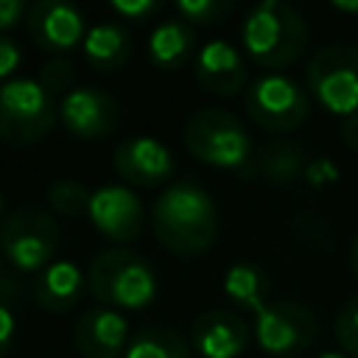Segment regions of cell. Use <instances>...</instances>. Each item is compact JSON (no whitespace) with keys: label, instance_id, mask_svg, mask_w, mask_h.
I'll return each mask as SVG.
<instances>
[{"label":"cell","instance_id":"1","mask_svg":"<svg viewBox=\"0 0 358 358\" xmlns=\"http://www.w3.org/2000/svg\"><path fill=\"white\" fill-rule=\"evenodd\" d=\"M148 221L157 241L182 257L207 252L218 235V210L213 196L187 179L168 185L157 196Z\"/></svg>","mask_w":358,"mask_h":358},{"label":"cell","instance_id":"2","mask_svg":"<svg viewBox=\"0 0 358 358\" xmlns=\"http://www.w3.org/2000/svg\"><path fill=\"white\" fill-rule=\"evenodd\" d=\"M241 45L266 70L291 67L308 48V20L285 0H263L241 22Z\"/></svg>","mask_w":358,"mask_h":358},{"label":"cell","instance_id":"3","mask_svg":"<svg viewBox=\"0 0 358 358\" xmlns=\"http://www.w3.org/2000/svg\"><path fill=\"white\" fill-rule=\"evenodd\" d=\"M87 285L92 296L112 310H140L157 296V277L148 260L126 246L101 249L90 263Z\"/></svg>","mask_w":358,"mask_h":358},{"label":"cell","instance_id":"4","mask_svg":"<svg viewBox=\"0 0 358 358\" xmlns=\"http://www.w3.org/2000/svg\"><path fill=\"white\" fill-rule=\"evenodd\" d=\"M185 148L213 168H243L252 159V137L238 115L221 106H204L185 123Z\"/></svg>","mask_w":358,"mask_h":358},{"label":"cell","instance_id":"5","mask_svg":"<svg viewBox=\"0 0 358 358\" xmlns=\"http://www.w3.org/2000/svg\"><path fill=\"white\" fill-rule=\"evenodd\" d=\"M56 98L34 78H8L0 84V140L11 145L39 143L56 123Z\"/></svg>","mask_w":358,"mask_h":358},{"label":"cell","instance_id":"6","mask_svg":"<svg viewBox=\"0 0 358 358\" xmlns=\"http://www.w3.org/2000/svg\"><path fill=\"white\" fill-rule=\"evenodd\" d=\"M0 246L6 260L17 271L39 274L53 263V255L59 249L56 218L39 207H17L0 224Z\"/></svg>","mask_w":358,"mask_h":358},{"label":"cell","instance_id":"7","mask_svg":"<svg viewBox=\"0 0 358 358\" xmlns=\"http://www.w3.org/2000/svg\"><path fill=\"white\" fill-rule=\"evenodd\" d=\"M308 90L338 117L358 112V48L333 42L316 50L308 64Z\"/></svg>","mask_w":358,"mask_h":358},{"label":"cell","instance_id":"8","mask_svg":"<svg viewBox=\"0 0 358 358\" xmlns=\"http://www.w3.org/2000/svg\"><path fill=\"white\" fill-rule=\"evenodd\" d=\"M246 115L266 131H294L308 120V92L282 73H266L246 87Z\"/></svg>","mask_w":358,"mask_h":358},{"label":"cell","instance_id":"9","mask_svg":"<svg viewBox=\"0 0 358 358\" xmlns=\"http://www.w3.org/2000/svg\"><path fill=\"white\" fill-rule=\"evenodd\" d=\"M252 333L260 344L263 352L274 358L296 355L308 350L316 336H319V319L308 305L291 302V299H277L263 305L255 313Z\"/></svg>","mask_w":358,"mask_h":358},{"label":"cell","instance_id":"10","mask_svg":"<svg viewBox=\"0 0 358 358\" xmlns=\"http://www.w3.org/2000/svg\"><path fill=\"white\" fill-rule=\"evenodd\" d=\"M87 215L101 235H106L109 241H117V243L137 241L145 227L143 201L126 185H103V187L92 190Z\"/></svg>","mask_w":358,"mask_h":358},{"label":"cell","instance_id":"11","mask_svg":"<svg viewBox=\"0 0 358 358\" xmlns=\"http://www.w3.org/2000/svg\"><path fill=\"white\" fill-rule=\"evenodd\" d=\"M59 120L81 140H103L120 126V106L98 87H76L59 101Z\"/></svg>","mask_w":358,"mask_h":358},{"label":"cell","instance_id":"12","mask_svg":"<svg viewBox=\"0 0 358 358\" xmlns=\"http://www.w3.org/2000/svg\"><path fill=\"white\" fill-rule=\"evenodd\" d=\"M115 171L126 185L134 187H157L168 182L173 171V154L171 148L148 134H134L117 143L115 148Z\"/></svg>","mask_w":358,"mask_h":358},{"label":"cell","instance_id":"13","mask_svg":"<svg viewBox=\"0 0 358 358\" xmlns=\"http://www.w3.org/2000/svg\"><path fill=\"white\" fill-rule=\"evenodd\" d=\"M28 36L42 48L53 53H64L84 42V17L76 6L62 0H39L25 14Z\"/></svg>","mask_w":358,"mask_h":358},{"label":"cell","instance_id":"14","mask_svg":"<svg viewBox=\"0 0 358 358\" xmlns=\"http://www.w3.org/2000/svg\"><path fill=\"white\" fill-rule=\"evenodd\" d=\"M249 344V327L235 310L213 308L193 319L190 347L201 358H235Z\"/></svg>","mask_w":358,"mask_h":358},{"label":"cell","instance_id":"15","mask_svg":"<svg viewBox=\"0 0 358 358\" xmlns=\"http://www.w3.org/2000/svg\"><path fill=\"white\" fill-rule=\"evenodd\" d=\"M193 70H196L199 84L207 92L224 95V98L246 90V81H249V70H246L241 50L224 39H213V42L201 45L196 50Z\"/></svg>","mask_w":358,"mask_h":358},{"label":"cell","instance_id":"16","mask_svg":"<svg viewBox=\"0 0 358 358\" xmlns=\"http://www.w3.org/2000/svg\"><path fill=\"white\" fill-rule=\"evenodd\" d=\"M73 341L84 358H120L129 347V322L112 308H90L76 319Z\"/></svg>","mask_w":358,"mask_h":358},{"label":"cell","instance_id":"17","mask_svg":"<svg viewBox=\"0 0 358 358\" xmlns=\"http://www.w3.org/2000/svg\"><path fill=\"white\" fill-rule=\"evenodd\" d=\"M84 294V274L73 260H53L36 274L34 296L50 313L73 310Z\"/></svg>","mask_w":358,"mask_h":358},{"label":"cell","instance_id":"18","mask_svg":"<svg viewBox=\"0 0 358 358\" xmlns=\"http://www.w3.org/2000/svg\"><path fill=\"white\" fill-rule=\"evenodd\" d=\"M148 59L159 70H179L196 59V31L182 17L162 20L148 34Z\"/></svg>","mask_w":358,"mask_h":358},{"label":"cell","instance_id":"19","mask_svg":"<svg viewBox=\"0 0 358 358\" xmlns=\"http://www.w3.org/2000/svg\"><path fill=\"white\" fill-rule=\"evenodd\" d=\"M81 48H84L87 64H92L101 73H112V70H120L129 62V56H131V34L117 20L98 22L84 34Z\"/></svg>","mask_w":358,"mask_h":358},{"label":"cell","instance_id":"20","mask_svg":"<svg viewBox=\"0 0 358 358\" xmlns=\"http://www.w3.org/2000/svg\"><path fill=\"white\" fill-rule=\"evenodd\" d=\"M308 151L291 140H268L255 154V168L260 176L271 185H294L296 179H305L308 168Z\"/></svg>","mask_w":358,"mask_h":358},{"label":"cell","instance_id":"21","mask_svg":"<svg viewBox=\"0 0 358 358\" xmlns=\"http://www.w3.org/2000/svg\"><path fill=\"white\" fill-rule=\"evenodd\" d=\"M224 294L235 308L257 313L263 305H268L271 282L257 263H232L224 274Z\"/></svg>","mask_w":358,"mask_h":358},{"label":"cell","instance_id":"22","mask_svg":"<svg viewBox=\"0 0 358 358\" xmlns=\"http://www.w3.org/2000/svg\"><path fill=\"white\" fill-rule=\"evenodd\" d=\"M123 358H190V344L179 330L151 324L129 338Z\"/></svg>","mask_w":358,"mask_h":358},{"label":"cell","instance_id":"23","mask_svg":"<svg viewBox=\"0 0 358 358\" xmlns=\"http://www.w3.org/2000/svg\"><path fill=\"white\" fill-rule=\"evenodd\" d=\"M90 190L78 179H59L48 187V204L62 215H78L90 207Z\"/></svg>","mask_w":358,"mask_h":358},{"label":"cell","instance_id":"24","mask_svg":"<svg viewBox=\"0 0 358 358\" xmlns=\"http://www.w3.org/2000/svg\"><path fill=\"white\" fill-rule=\"evenodd\" d=\"M235 8L232 0H179L176 11L190 25H215Z\"/></svg>","mask_w":358,"mask_h":358},{"label":"cell","instance_id":"25","mask_svg":"<svg viewBox=\"0 0 358 358\" xmlns=\"http://www.w3.org/2000/svg\"><path fill=\"white\" fill-rule=\"evenodd\" d=\"M53 98H64L70 90H76V64L64 56H56V59H48L39 70V78H36Z\"/></svg>","mask_w":358,"mask_h":358},{"label":"cell","instance_id":"26","mask_svg":"<svg viewBox=\"0 0 358 358\" xmlns=\"http://www.w3.org/2000/svg\"><path fill=\"white\" fill-rule=\"evenodd\" d=\"M333 327H336V338H338L341 350L358 358V294L341 305Z\"/></svg>","mask_w":358,"mask_h":358},{"label":"cell","instance_id":"27","mask_svg":"<svg viewBox=\"0 0 358 358\" xmlns=\"http://www.w3.org/2000/svg\"><path fill=\"white\" fill-rule=\"evenodd\" d=\"M294 227H296V235H299L302 241L313 243V246H324V243H330V227H327V221H322L319 215L302 213V215H296Z\"/></svg>","mask_w":358,"mask_h":358},{"label":"cell","instance_id":"28","mask_svg":"<svg viewBox=\"0 0 358 358\" xmlns=\"http://www.w3.org/2000/svg\"><path fill=\"white\" fill-rule=\"evenodd\" d=\"M112 11L117 17H123V20L137 22V20H145L154 11H159V3L157 0H115L112 3Z\"/></svg>","mask_w":358,"mask_h":358},{"label":"cell","instance_id":"29","mask_svg":"<svg viewBox=\"0 0 358 358\" xmlns=\"http://www.w3.org/2000/svg\"><path fill=\"white\" fill-rule=\"evenodd\" d=\"M338 179V168L330 162V159H310L308 168H305V182L313 185V187H322V185H330Z\"/></svg>","mask_w":358,"mask_h":358},{"label":"cell","instance_id":"30","mask_svg":"<svg viewBox=\"0 0 358 358\" xmlns=\"http://www.w3.org/2000/svg\"><path fill=\"white\" fill-rule=\"evenodd\" d=\"M22 62V53H20V45L8 36H0V84L8 81V76L20 67Z\"/></svg>","mask_w":358,"mask_h":358},{"label":"cell","instance_id":"31","mask_svg":"<svg viewBox=\"0 0 358 358\" xmlns=\"http://www.w3.org/2000/svg\"><path fill=\"white\" fill-rule=\"evenodd\" d=\"M22 14H28V6L22 0H0V31L14 28Z\"/></svg>","mask_w":358,"mask_h":358},{"label":"cell","instance_id":"32","mask_svg":"<svg viewBox=\"0 0 358 358\" xmlns=\"http://www.w3.org/2000/svg\"><path fill=\"white\" fill-rule=\"evenodd\" d=\"M11 341H14V316H11V310L0 302V358L11 350Z\"/></svg>","mask_w":358,"mask_h":358},{"label":"cell","instance_id":"33","mask_svg":"<svg viewBox=\"0 0 358 358\" xmlns=\"http://www.w3.org/2000/svg\"><path fill=\"white\" fill-rule=\"evenodd\" d=\"M341 143L358 154V112H352L350 117H341Z\"/></svg>","mask_w":358,"mask_h":358},{"label":"cell","instance_id":"34","mask_svg":"<svg viewBox=\"0 0 358 358\" xmlns=\"http://www.w3.org/2000/svg\"><path fill=\"white\" fill-rule=\"evenodd\" d=\"M333 6H336L338 11H347V14H358V0H347V3H344V0H336Z\"/></svg>","mask_w":358,"mask_h":358},{"label":"cell","instance_id":"35","mask_svg":"<svg viewBox=\"0 0 358 358\" xmlns=\"http://www.w3.org/2000/svg\"><path fill=\"white\" fill-rule=\"evenodd\" d=\"M350 268H352V274L358 277V235H355V241H352V246H350Z\"/></svg>","mask_w":358,"mask_h":358},{"label":"cell","instance_id":"36","mask_svg":"<svg viewBox=\"0 0 358 358\" xmlns=\"http://www.w3.org/2000/svg\"><path fill=\"white\" fill-rule=\"evenodd\" d=\"M319 358H347V355L344 352H322Z\"/></svg>","mask_w":358,"mask_h":358},{"label":"cell","instance_id":"37","mask_svg":"<svg viewBox=\"0 0 358 358\" xmlns=\"http://www.w3.org/2000/svg\"><path fill=\"white\" fill-rule=\"evenodd\" d=\"M0 224H3V196H0Z\"/></svg>","mask_w":358,"mask_h":358},{"label":"cell","instance_id":"38","mask_svg":"<svg viewBox=\"0 0 358 358\" xmlns=\"http://www.w3.org/2000/svg\"><path fill=\"white\" fill-rule=\"evenodd\" d=\"M0 277H3V257H0Z\"/></svg>","mask_w":358,"mask_h":358}]
</instances>
